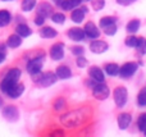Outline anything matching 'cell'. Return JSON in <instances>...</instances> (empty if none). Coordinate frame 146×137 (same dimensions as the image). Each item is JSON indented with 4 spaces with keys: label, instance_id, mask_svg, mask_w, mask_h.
I'll use <instances>...</instances> for the list:
<instances>
[{
    "label": "cell",
    "instance_id": "cell-1",
    "mask_svg": "<svg viewBox=\"0 0 146 137\" xmlns=\"http://www.w3.org/2000/svg\"><path fill=\"white\" fill-rule=\"evenodd\" d=\"M91 115V110L88 108H82V109H76L72 112H68L60 117V123L66 128H77L80 126L85 124L87 122L88 117Z\"/></svg>",
    "mask_w": 146,
    "mask_h": 137
},
{
    "label": "cell",
    "instance_id": "cell-2",
    "mask_svg": "<svg viewBox=\"0 0 146 137\" xmlns=\"http://www.w3.org/2000/svg\"><path fill=\"white\" fill-rule=\"evenodd\" d=\"M44 59H45V54H37L36 56L31 58L26 64V71L31 74V76H36V74L41 73V69L44 67Z\"/></svg>",
    "mask_w": 146,
    "mask_h": 137
},
{
    "label": "cell",
    "instance_id": "cell-3",
    "mask_svg": "<svg viewBox=\"0 0 146 137\" xmlns=\"http://www.w3.org/2000/svg\"><path fill=\"white\" fill-rule=\"evenodd\" d=\"M36 76H38V77H36L35 78V82L38 85V86H41V87H50V86H53V85H55L56 83V81H58V76L55 74V72H45V73H38V74H36Z\"/></svg>",
    "mask_w": 146,
    "mask_h": 137
},
{
    "label": "cell",
    "instance_id": "cell-4",
    "mask_svg": "<svg viewBox=\"0 0 146 137\" xmlns=\"http://www.w3.org/2000/svg\"><path fill=\"white\" fill-rule=\"evenodd\" d=\"M109 95H110V89H109V86L105 82H98L92 87V96L96 100L104 101V100H106L109 97Z\"/></svg>",
    "mask_w": 146,
    "mask_h": 137
},
{
    "label": "cell",
    "instance_id": "cell-5",
    "mask_svg": "<svg viewBox=\"0 0 146 137\" xmlns=\"http://www.w3.org/2000/svg\"><path fill=\"white\" fill-rule=\"evenodd\" d=\"M113 97H114V103H115L117 108H123L127 104V101H128V91H127L126 87L118 86L114 89Z\"/></svg>",
    "mask_w": 146,
    "mask_h": 137
},
{
    "label": "cell",
    "instance_id": "cell-6",
    "mask_svg": "<svg viewBox=\"0 0 146 137\" xmlns=\"http://www.w3.org/2000/svg\"><path fill=\"white\" fill-rule=\"evenodd\" d=\"M139 69V64L135 63V62H127L123 66L119 68V76L122 78H129L132 77Z\"/></svg>",
    "mask_w": 146,
    "mask_h": 137
},
{
    "label": "cell",
    "instance_id": "cell-7",
    "mask_svg": "<svg viewBox=\"0 0 146 137\" xmlns=\"http://www.w3.org/2000/svg\"><path fill=\"white\" fill-rule=\"evenodd\" d=\"M1 114L8 122L14 123L19 119V110H18V108L14 107V105H7V107L3 109Z\"/></svg>",
    "mask_w": 146,
    "mask_h": 137
},
{
    "label": "cell",
    "instance_id": "cell-8",
    "mask_svg": "<svg viewBox=\"0 0 146 137\" xmlns=\"http://www.w3.org/2000/svg\"><path fill=\"white\" fill-rule=\"evenodd\" d=\"M64 44L63 42H58L54 44L53 46L50 48V58L55 62H59L64 58L66 55V50H64Z\"/></svg>",
    "mask_w": 146,
    "mask_h": 137
},
{
    "label": "cell",
    "instance_id": "cell-9",
    "mask_svg": "<svg viewBox=\"0 0 146 137\" xmlns=\"http://www.w3.org/2000/svg\"><path fill=\"white\" fill-rule=\"evenodd\" d=\"M83 31H85V35L87 36L88 38H91V40L99 38V37H100V35H101L100 28H99L94 22H87V23H86Z\"/></svg>",
    "mask_w": 146,
    "mask_h": 137
},
{
    "label": "cell",
    "instance_id": "cell-10",
    "mask_svg": "<svg viewBox=\"0 0 146 137\" xmlns=\"http://www.w3.org/2000/svg\"><path fill=\"white\" fill-rule=\"evenodd\" d=\"M108 49H109V45L105 41L95 38V40H92L90 42V50H91V53H94V54H103V53H105Z\"/></svg>",
    "mask_w": 146,
    "mask_h": 137
},
{
    "label": "cell",
    "instance_id": "cell-11",
    "mask_svg": "<svg viewBox=\"0 0 146 137\" xmlns=\"http://www.w3.org/2000/svg\"><path fill=\"white\" fill-rule=\"evenodd\" d=\"M87 12H88V8L86 7V5H83V7H81V8H76V9H73L72 13H71V19L74 23L80 24V23L83 22L85 15H86Z\"/></svg>",
    "mask_w": 146,
    "mask_h": 137
},
{
    "label": "cell",
    "instance_id": "cell-12",
    "mask_svg": "<svg viewBox=\"0 0 146 137\" xmlns=\"http://www.w3.org/2000/svg\"><path fill=\"white\" fill-rule=\"evenodd\" d=\"M67 36L71 38L72 41H76V42H80V41H83L86 37L85 35V31L80 27H73L69 28L68 32H67Z\"/></svg>",
    "mask_w": 146,
    "mask_h": 137
},
{
    "label": "cell",
    "instance_id": "cell-13",
    "mask_svg": "<svg viewBox=\"0 0 146 137\" xmlns=\"http://www.w3.org/2000/svg\"><path fill=\"white\" fill-rule=\"evenodd\" d=\"M88 77L96 82H104L105 81V74H104L103 69L99 68L96 66H92L88 68Z\"/></svg>",
    "mask_w": 146,
    "mask_h": 137
},
{
    "label": "cell",
    "instance_id": "cell-14",
    "mask_svg": "<svg viewBox=\"0 0 146 137\" xmlns=\"http://www.w3.org/2000/svg\"><path fill=\"white\" fill-rule=\"evenodd\" d=\"M131 122H132V117L129 113H121V114L118 115V118H117L118 127H119V130H122V131L127 130V128L129 127V124H131Z\"/></svg>",
    "mask_w": 146,
    "mask_h": 137
},
{
    "label": "cell",
    "instance_id": "cell-15",
    "mask_svg": "<svg viewBox=\"0 0 146 137\" xmlns=\"http://www.w3.org/2000/svg\"><path fill=\"white\" fill-rule=\"evenodd\" d=\"M36 12H37V14L42 15L44 18H49L51 17V14H53V5L50 4V3H40V4L37 5V9H36Z\"/></svg>",
    "mask_w": 146,
    "mask_h": 137
},
{
    "label": "cell",
    "instance_id": "cell-16",
    "mask_svg": "<svg viewBox=\"0 0 146 137\" xmlns=\"http://www.w3.org/2000/svg\"><path fill=\"white\" fill-rule=\"evenodd\" d=\"M25 85L23 83H19V82H17V83L14 85V86L12 87V89L9 90V91L7 92V96H9L10 99H18L19 96H22L23 92H25Z\"/></svg>",
    "mask_w": 146,
    "mask_h": 137
},
{
    "label": "cell",
    "instance_id": "cell-17",
    "mask_svg": "<svg viewBox=\"0 0 146 137\" xmlns=\"http://www.w3.org/2000/svg\"><path fill=\"white\" fill-rule=\"evenodd\" d=\"M81 3H82L81 0H62L58 4V7H60L62 9L66 10V12H72L73 9L80 7Z\"/></svg>",
    "mask_w": 146,
    "mask_h": 137
},
{
    "label": "cell",
    "instance_id": "cell-18",
    "mask_svg": "<svg viewBox=\"0 0 146 137\" xmlns=\"http://www.w3.org/2000/svg\"><path fill=\"white\" fill-rule=\"evenodd\" d=\"M55 74L59 79H68L72 77V71L68 66H59L55 69Z\"/></svg>",
    "mask_w": 146,
    "mask_h": 137
},
{
    "label": "cell",
    "instance_id": "cell-19",
    "mask_svg": "<svg viewBox=\"0 0 146 137\" xmlns=\"http://www.w3.org/2000/svg\"><path fill=\"white\" fill-rule=\"evenodd\" d=\"M21 44H22V37H21L18 33H13V35H10L7 40V46L10 48V49L19 48Z\"/></svg>",
    "mask_w": 146,
    "mask_h": 137
},
{
    "label": "cell",
    "instance_id": "cell-20",
    "mask_svg": "<svg viewBox=\"0 0 146 137\" xmlns=\"http://www.w3.org/2000/svg\"><path fill=\"white\" fill-rule=\"evenodd\" d=\"M21 74H22V71L19 68H10L9 71L5 73L4 78L5 79H9V81H14V82H18L21 78Z\"/></svg>",
    "mask_w": 146,
    "mask_h": 137
},
{
    "label": "cell",
    "instance_id": "cell-21",
    "mask_svg": "<svg viewBox=\"0 0 146 137\" xmlns=\"http://www.w3.org/2000/svg\"><path fill=\"white\" fill-rule=\"evenodd\" d=\"M38 33H40V36L42 38H54L58 36V31L55 30V28L53 27H42L40 31H38Z\"/></svg>",
    "mask_w": 146,
    "mask_h": 137
},
{
    "label": "cell",
    "instance_id": "cell-22",
    "mask_svg": "<svg viewBox=\"0 0 146 137\" xmlns=\"http://www.w3.org/2000/svg\"><path fill=\"white\" fill-rule=\"evenodd\" d=\"M15 33H18V35L23 38V37H28V36H31L32 30H31L26 23H19V24L15 26Z\"/></svg>",
    "mask_w": 146,
    "mask_h": 137
},
{
    "label": "cell",
    "instance_id": "cell-23",
    "mask_svg": "<svg viewBox=\"0 0 146 137\" xmlns=\"http://www.w3.org/2000/svg\"><path fill=\"white\" fill-rule=\"evenodd\" d=\"M119 68L121 67L118 66L117 63H109L105 66V73L110 77H115V76H119Z\"/></svg>",
    "mask_w": 146,
    "mask_h": 137
},
{
    "label": "cell",
    "instance_id": "cell-24",
    "mask_svg": "<svg viewBox=\"0 0 146 137\" xmlns=\"http://www.w3.org/2000/svg\"><path fill=\"white\" fill-rule=\"evenodd\" d=\"M10 22H12V15H10V13L5 9L0 10V28L7 27Z\"/></svg>",
    "mask_w": 146,
    "mask_h": 137
},
{
    "label": "cell",
    "instance_id": "cell-25",
    "mask_svg": "<svg viewBox=\"0 0 146 137\" xmlns=\"http://www.w3.org/2000/svg\"><path fill=\"white\" fill-rule=\"evenodd\" d=\"M126 30L129 35H135L140 30V21L139 19H131L126 26Z\"/></svg>",
    "mask_w": 146,
    "mask_h": 137
},
{
    "label": "cell",
    "instance_id": "cell-26",
    "mask_svg": "<svg viewBox=\"0 0 146 137\" xmlns=\"http://www.w3.org/2000/svg\"><path fill=\"white\" fill-rule=\"evenodd\" d=\"M36 7H37V0H22V4H21L23 12H31Z\"/></svg>",
    "mask_w": 146,
    "mask_h": 137
},
{
    "label": "cell",
    "instance_id": "cell-27",
    "mask_svg": "<svg viewBox=\"0 0 146 137\" xmlns=\"http://www.w3.org/2000/svg\"><path fill=\"white\" fill-rule=\"evenodd\" d=\"M101 30L104 31V33L106 36H114L117 33V31H118V27H117V23L113 22V23H109V24L101 27Z\"/></svg>",
    "mask_w": 146,
    "mask_h": 137
},
{
    "label": "cell",
    "instance_id": "cell-28",
    "mask_svg": "<svg viewBox=\"0 0 146 137\" xmlns=\"http://www.w3.org/2000/svg\"><path fill=\"white\" fill-rule=\"evenodd\" d=\"M66 107H67V100L63 99V97H58V99H55V101L53 103V108L56 110V112L64 110Z\"/></svg>",
    "mask_w": 146,
    "mask_h": 137
},
{
    "label": "cell",
    "instance_id": "cell-29",
    "mask_svg": "<svg viewBox=\"0 0 146 137\" xmlns=\"http://www.w3.org/2000/svg\"><path fill=\"white\" fill-rule=\"evenodd\" d=\"M137 127H139L140 132L144 133V136H146V113L141 114L137 119Z\"/></svg>",
    "mask_w": 146,
    "mask_h": 137
},
{
    "label": "cell",
    "instance_id": "cell-30",
    "mask_svg": "<svg viewBox=\"0 0 146 137\" xmlns=\"http://www.w3.org/2000/svg\"><path fill=\"white\" fill-rule=\"evenodd\" d=\"M50 18L54 23H56V24H63L67 19V17H66L64 13H53Z\"/></svg>",
    "mask_w": 146,
    "mask_h": 137
},
{
    "label": "cell",
    "instance_id": "cell-31",
    "mask_svg": "<svg viewBox=\"0 0 146 137\" xmlns=\"http://www.w3.org/2000/svg\"><path fill=\"white\" fill-rule=\"evenodd\" d=\"M137 105L141 108L146 107V87L140 90L139 95H137Z\"/></svg>",
    "mask_w": 146,
    "mask_h": 137
},
{
    "label": "cell",
    "instance_id": "cell-32",
    "mask_svg": "<svg viewBox=\"0 0 146 137\" xmlns=\"http://www.w3.org/2000/svg\"><path fill=\"white\" fill-rule=\"evenodd\" d=\"M139 38L140 37H136L135 35H129L128 37L124 40V44H126V46H128V48H136L137 44H139Z\"/></svg>",
    "mask_w": 146,
    "mask_h": 137
},
{
    "label": "cell",
    "instance_id": "cell-33",
    "mask_svg": "<svg viewBox=\"0 0 146 137\" xmlns=\"http://www.w3.org/2000/svg\"><path fill=\"white\" fill-rule=\"evenodd\" d=\"M91 7L95 12H100L105 7V0H91Z\"/></svg>",
    "mask_w": 146,
    "mask_h": 137
},
{
    "label": "cell",
    "instance_id": "cell-34",
    "mask_svg": "<svg viewBox=\"0 0 146 137\" xmlns=\"http://www.w3.org/2000/svg\"><path fill=\"white\" fill-rule=\"evenodd\" d=\"M136 49H137V51H139L141 55H145L146 54V38H144V37L139 38V44H137Z\"/></svg>",
    "mask_w": 146,
    "mask_h": 137
},
{
    "label": "cell",
    "instance_id": "cell-35",
    "mask_svg": "<svg viewBox=\"0 0 146 137\" xmlns=\"http://www.w3.org/2000/svg\"><path fill=\"white\" fill-rule=\"evenodd\" d=\"M113 22H117V19H115L114 17H110V15H108V17H103V18H100L99 26H100V27H104V26L109 24V23H113Z\"/></svg>",
    "mask_w": 146,
    "mask_h": 137
},
{
    "label": "cell",
    "instance_id": "cell-36",
    "mask_svg": "<svg viewBox=\"0 0 146 137\" xmlns=\"http://www.w3.org/2000/svg\"><path fill=\"white\" fill-rule=\"evenodd\" d=\"M71 51L73 55L76 56H80V55H83V53H85V48L83 46H80V45H74L71 48Z\"/></svg>",
    "mask_w": 146,
    "mask_h": 137
},
{
    "label": "cell",
    "instance_id": "cell-37",
    "mask_svg": "<svg viewBox=\"0 0 146 137\" xmlns=\"http://www.w3.org/2000/svg\"><path fill=\"white\" fill-rule=\"evenodd\" d=\"M87 63H88V60L83 55L77 56V59H76V66H77L78 68H85V67L87 66Z\"/></svg>",
    "mask_w": 146,
    "mask_h": 137
},
{
    "label": "cell",
    "instance_id": "cell-38",
    "mask_svg": "<svg viewBox=\"0 0 146 137\" xmlns=\"http://www.w3.org/2000/svg\"><path fill=\"white\" fill-rule=\"evenodd\" d=\"M45 19L46 18H44L42 15H40V14H36V17H35V21H33V22H35V24L36 26H44V23H45Z\"/></svg>",
    "mask_w": 146,
    "mask_h": 137
},
{
    "label": "cell",
    "instance_id": "cell-39",
    "mask_svg": "<svg viewBox=\"0 0 146 137\" xmlns=\"http://www.w3.org/2000/svg\"><path fill=\"white\" fill-rule=\"evenodd\" d=\"M117 3H118L119 5H122V7H128V5L133 4L135 1H137V0H115Z\"/></svg>",
    "mask_w": 146,
    "mask_h": 137
},
{
    "label": "cell",
    "instance_id": "cell-40",
    "mask_svg": "<svg viewBox=\"0 0 146 137\" xmlns=\"http://www.w3.org/2000/svg\"><path fill=\"white\" fill-rule=\"evenodd\" d=\"M5 59H7V54H5L4 51H0V64L4 63Z\"/></svg>",
    "mask_w": 146,
    "mask_h": 137
},
{
    "label": "cell",
    "instance_id": "cell-41",
    "mask_svg": "<svg viewBox=\"0 0 146 137\" xmlns=\"http://www.w3.org/2000/svg\"><path fill=\"white\" fill-rule=\"evenodd\" d=\"M64 135V131H55V132H53V136H62Z\"/></svg>",
    "mask_w": 146,
    "mask_h": 137
},
{
    "label": "cell",
    "instance_id": "cell-42",
    "mask_svg": "<svg viewBox=\"0 0 146 137\" xmlns=\"http://www.w3.org/2000/svg\"><path fill=\"white\" fill-rule=\"evenodd\" d=\"M0 51H4V53H5V46L1 45V44H0Z\"/></svg>",
    "mask_w": 146,
    "mask_h": 137
},
{
    "label": "cell",
    "instance_id": "cell-43",
    "mask_svg": "<svg viewBox=\"0 0 146 137\" xmlns=\"http://www.w3.org/2000/svg\"><path fill=\"white\" fill-rule=\"evenodd\" d=\"M4 105V101H3V99H1V96H0V109H1V107Z\"/></svg>",
    "mask_w": 146,
    "mask_h": 137
},
{
    "label": "cell",
    "instance_id": "cell-44",
    "mask_svg": "<svg viewBox=\"0 0 146 137\" xmlns=\"http://www.w3.org/2000/svg\"><path fill=\"white\" fill-rule=\"evenodd\" d=\"M82 3H85V1H91V0H81Z\"/></svg>",
    "mask_w": 146,
    "mask_h": 137
},
{
    "label": "cell",
    "instance_id": "cell-45",
    "mask_svg": "<svg viewBox=\"0 0 146 137\" xmlns=\"http://www.w3.org/2000/svg\"><path fill=\"white\" fill-rule=\"evenodd\" d=\"M1 1H12V0H1Z\"/></svg>",
    "mask_w": 146,
    "mask_h": 137
}]
</instances>
